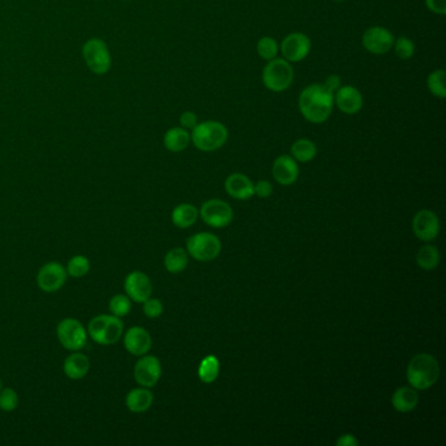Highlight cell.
I'll use <instances>...</instances> for the list:
<instances>
[{
  "instance_id": "cell-1",
  "label": "cell",
  "mask_w": 446,
  "mask_h": 446,
  "mask_svg": "<svg viewBox=\"0 0 446 446\" xmlns=\"http://www.w3.org/2000/svg\"><path fill=\"white\" fill-rule=\"evenodd\" d=\"M298 109L306 121L312 124H323L332 113L334 94L321 84H312L301 92Z\"/></svg>"
},
{
  "instance_id": "cell-2",
  "label": "cell",
  "mask_w": 446,
  "mask_h": 446,
  "mask_svg": "<svg viewBox=\"0 0 446 446\" xmlns=\"http://www.w3.org/2000/svg\"><path fill=\"white\" fill-rule=\"evenodd\" d=\"M440 366L435 356L418 354L407 366V381L415 390L430 388L437 382Z\"/></svg>"
},
{
  "instance_id": "cell-3",
  "label": "cell",
  "mask_w": 446,
  "mask_h": 446,
  "mask_svg": "<svg viewBox=\"0 0 446 446\" xmlns=\"http://www.w3.org/2000/svg\"><path fill=\"white\" fill-rule=\"evenodd\" d=\"M228 129L222 122L207 121L192 129L190 138L195 148L203 152H214L223 147L228 141Z\"/></svg>"
},
{
  "instance_id": "cell-4",
  "label": "cell",
  "mask_w": 446,
  "mask_h": 446,
  "mask_svg": "<svg viewBox=\"0 0 446 446\" xmlns=\"http://www.w3.org/2000/svg\"><path fill=\"white\" fill-rule=\"evenodd\" d=\"M87 332L97 344L111 346L122 338L124 322L114 314H99L89 321Z\"/></svg>"
},
{
  "instance_id": "cell-5",
  "label": "cell",
  "mask_w": 446,
  "mask_h": 446,
  "mask_svg": "<svg viewBox=\"0 0 446 446\" xmlns=\"http://www.w3.org/2000/svg\"><path fill=\"white\" fill-rule=\"evenodd\" d=\"M295 77L293 67L284 58H275L268 60V65L263 68L262 80L266 88L273 92H283L288 89Z\"/></svg>"
},
{
  "instance_id": "cell-6",
  "label": "cell",
  "mask_w": 446,
  "mask_h": 446,
  "mask_svg": "<svg viewBox=\"0 0 446 446\" xmlns=\"http://www.w3.org/2000/svg\"><path fill=\"white\" fill-rule=\"evenodd\" d=\"M222 242L212 233H198L187 240V253L199 262H210L219 256Z\"/></svg>"
},
{
  "instance_id": "cell-7",
  "label": "cell",
  "mask_w": 446,
  "mask_h": 446,
  "mask_svg": "<svg viewBox=\"0 0 446 446\" xmlns=\"http://www.w3.org/2000/svg\"><path fill=\"white\" fill-rule=\"evenodd\" d=\"M59 343L68 351H80L87 344L88 332L83 323L75 318H65L57 327Z\"/></svg>"
},
{
  "instance_id": "cell-8",
  "label": "cell",
  "mask_w": 446,
  "mask_h": 446,
  "mask_svg": "<svg viewBox=\"0 0 446 446\" xmlns=\"http://www.w3.org/2000/svg\"><path fill=\"white\" fill-rule=\"evenodd\" d=\"M83 57L92 72L104 75L111 67V57L107 43L99 38H92L83 46Z\"/></svg>"
},
{
  "instance_id": "cell-9",
  "label": "cell",
  "mask_w": 446,
  "mask_h": 446,
  "mask_svg": "<svg viewBox=\"0 0 446 446\" xmlns=\"http://www.w3.org/2000/svg\"><path fill=\"white\" fill-rule=\"evenodd\" d=\"M200 217L214 228H224L233 220L232 207L222 199H210L200 208Z\"/></svg>"
},
{
  "instance_id": "cell-10",
  "label": "cell",
  "mask_w": 446,
  "mask_h": 446,
  "mask_svg": "<svg viewBox=\"0 0 446 446\" xmlns=\"http://www.w3.org/2000/svg\"><path fill=\"white\" fill-rule=\"evenodd\" d=\"M67 276L68 273L65 266L60 265L58 262H49L42 266L37 273V284L43 292L54 293L65 285Z\"/></svg>"
},
{
  "instance_id": "cell-11",
  "label": "cell",
  "mask_w": 446,
  "mask_h": 446,
  "mask_svg": "<svg viewBox=\"0 0 446 446\" xmlns=\"http://www.w3.org/2000/svg\"><path fill=\"white\" fill-rule=\"evenodd\" d=\"M161 363L156 356L143 355L134 366L135 381L143 388H153L161 379Z\"/></svg>"
},
{
  "instance_id": "cell-12",
  "label": "cell",
  "mask_w": 446,
  "mask_h": 446,
  "mask_svg": "<svg viewBox=\"0 0 446 446\" xmlns=\"http://www.w3.org/2000/svg\"><path fill=\"white\" fill-rule=\"evenodd\" d=\"M394 36L384 26H372L363 34V46L369 53L384 55L393 49Z\"/></svg>"
},
{
  "instance_id": "cell-13",
  "label": "cell",
  "mask_w": 446,
  "mask_h": 446,
  "mask_svg": "<svg viewBox=\"0 0 446 446\" xmlns=\"http://www.w3.org/2000/svg\"><path fill=\"white\" fill-rule=\"evenodd\" d=\"M312 49L310 38L304 33H290L283 40L281 45L283 58L290 63L301 62L305 59Z\"/></svg>"
},
{
  "instance_id": "cell-14",
  "label": "cell",
  "mask_w": 446,
  "mask_h": 446,
  "mask_svg": "<svg viewBox=\"0 0 446 446\" xmlns=\"http://www.w3.org/2000/svg\"><path fill=\"white\" fill-rule=\"evenodd\" d=\"M413 231L419 240L430 242L440 233V220L435 212L430 210L419 211L413 220Z\"/></svg>"
},
{
  "instance_id": "cell-15",
  "label": "cell",
  "mask_w": 446,
  "mask_h": 446,
  "mask_svg": "<svg viewBox=\"0 0 446 446\" xmlns=\"http://www.w3.org/2000/svg\"><path fill=\"white\" fill-rule=\"evenodd\" d=\"M124 290L133 301L143 304L152 295V283L146 273L133 271L124 279Z\"/></svg>"
},
{
  "instance_id": "cell-16",
  "label": "cell",
  "mask_w": 446,
  "mask_h": 446,
  "mask_svg": "<svg viewBox=\"0 0 446 446\" xmlns=\"http://www.w3.org/2000/svg\"><path fill=\"white\" fill-rule=\"evenodd\" d=\"M334 104L342 113L352 116L363 109V96L355 87L344 85L334 93Z\"/></svg>"
},
{
  "instance_id": "cell-17",
  "label": "cell",
  "mask_w": 446,
  "mask_h": 446,
  "mask_svg": "<svg viewBox=\"0 0 446 446\" xmlns=\"http://www.w3.org/2000/svg\"><path fill=\"white\" fill-rule=\"evenodd\" d=\"M124 348L134 356L147 355L152 347V338L148 331L141 326L129 329L124 337Z\"/></svg>"
},
{
  "instance_id": "cell-18",
  "label": "cell",
  "mask_w": 446,
  "mask_h": 446,
  "mask_svg": "<svg viewBox=\"0 0 446 446\" xmlns=\"http://www.w3.org/2000/svg\"><path fill=\"white\" fill-rule=\"evenodd\" d=\"M298 174H300V169H298V161L293 157L283 155L273 161V178L283 186L293 185L298 181Z\"/></svg>"
},
{
  "instance_id": "cell-19",
  "label": "cell",
  "mask_w": 446,
  "mask_h": 446,
  "mask_svg": "<svg viewBox=\"0 0 446 446\" xmlns=\"http://www.w3.org/2000/svg\"><path fill=\"white\" fill-rule=\"evenodd\" d=\"M225 190L232 198L246 200L254 195V183L245 174L233 173L225 181Z\"/></svg>"
},
{
  "instance_id": "cell-20",
  "label": "cell",
  "mask_w": 446,
  "mask_h": 446,
  "mask_svg": "<svg viewBox=\"0 0 446 446\" xmlns=\"http://www.w3.org/2000/svg\"><path fill=\"white\" fill-rule=\"evenodd\" d=\"M89 369H91V361L88 356L77 351L67 356L63 364V371L70 380H82L88 374Z\"/></svg>"
},
{
  "instance_id": "cell-21",
  "label": "cell",
  "mask_w": 446,
  "mask_h": 446,
  "mask_svg": "<svg viewBox=\"0 0 446 446\" xmlns=\"http://www.w3.org/2000/svg\"><path fill=\"white\" fill-rule=\"evenodd\" d=\"M153 403V394L148 388H138L131 390L126 397V406L131 413H146Z\"/></svg>"
},
{
  "instance_id": "cell-22",
  "label": "cell",
  "mask_w": 446,
  "mask_h": 446,
  "mask_svg": "<svg viewBox=\"0 0 446 446\" xmlns=\"http://www.w3.org/2000/svg\"><path fill=\"white\" fill-rule=\"evenodd\" d=\"M418 402H419V397H418L416 390L413 388H406V386L398 388L391 398V405L399 413H411L416 408Z\"/></svg>"
},
{
  "instance_id": "cell-23",
  "label": "cell",
  "mask_w": 446,
  "mask_h": 446,
  "mask_svg": "<svg viewBox=\"0 0 446 446\" xmlns=\"http://www.w3.org/2000/svg\"><path fill=\"white\" fill-rule=\"evenodd\" d=\"M190 134L182 127H173L168 130L164 136V146L170 152H182L190 144Z\"/></svg>"
},
{
  "instance_id": "cell-24",
  "label": "cell",
  "mask_w": 446,
  "mask_h": 446,
  "mask_svg": "<svg viewBox=\"0 0 446 446\" xmlns=\"http://www.w3.org/2000/svg\"><path fill=\"white\" fill-rule=\"evenodd\" d=\"M198 219V210L189 203L178 205L172 212V222L175 227L185 229L190 228Z\"/></svg>"
},
{
  "instance_id": "cell-25",
  "label": "cell",
  "mask_w": 446,
  "mask_h": 446,
  "mask_svg": "<svg viewBox=\"0 0 446 446\" xmlns=\"http://www.w3.org/2000/svg\"><path fill=\"white\" fill-rule=\"evenodd\" d=\"M189 263V256L187 253L181 248H174L168 251L164 258V265L165 268L172 273H180L187 267Z\"/></svg>"
},
{
  "instance_id": "cell-26",
  "label": "cell",
  "mask_w": 446,
  "mask_h": 446,
  "mask_svg": "<svg viewBox=\"0 0 446 446\" xmlns=\"http://www.w3.org/2000/svg\"><path fill=\"white\" fill-rule=\"evenodd\" d=\"M292 157L300 163H309L317 155V147L313 141L309 139H298L292 144L290 148Z\"/></svg>"
},
{
  "instance_id": "cell-27",
  "label": "cell",
  "mask_w": 446,
  "mask_h": 446,
  "mask_svg": "<svg viewBox=\"0 0 446 446\" xmlns=\"http://www.w3.org/2000/svg\"><path fill=\"white\" fill-rule=\"evenodd\" d=\"M416 262L425 271H432L437 267L440 263V251L436 246L425 245L419 249L416 254Z\"/></svg>"
},
{
  "instance_id": "cell-28",
  "label": "cell",
  "mask_w": 446,
  "mask_h": 446,
  "mask_svg": "<svg viewBox=\"0 0 446 446\" xmlns=\"http://www.w3.org/2000/svg\"><path fill=\"white\" fill-rule=\"evenodd\" d=\"M220 371V363L216 356H207L199 365L198 374L200 381L205 384H211L217 379Z\"/></svg>"
},
{
  "instance_id": "cell-29",
  "label": "cell",
  "mask_w": 446,
  "mask_h": 446,
  "mask_svg": "<svg viewBox=\"0 0 446 446\" xmlns=\"http://www.w3.org/2000/svg\"><path fill=\"white\" fill-rule=\"evenodd\" d=\"M66 270L70 276H72L75 279H80L89 273L91 262L87 256H75L68 261Z\"/></svg>"
},
{
  "instance_id": "cell-30",
  "label": "cell",
  "mask_w": 446,
  "mask_h": 446,
  "mask_svg": "<svg viewBox=\"0 0 446 446\" xmlns=\"http://www.w3.org/2000/svg\"><path fill=\"white\" fill-rule=\"evenodd\" d=\"M445 75L444 70H436L428 76V80H427L428 89L437 99L446 97Z\"/></svg>"
},
{
  "instance_id": "cell-31",
  "label": "cell",
  "mask_w": 446,
  "mask_h": 446,
  "mask_svg": "<svg viewBox=\"0 0 446 446\" xmlns=\"http://www.w3.org/2000/svg\"><path fill=\"white\" fill-rule=\"evenodd\" d=\"M109 309L111 314L122 318L131 312V298L127 295H116L109 303Z\"/></svg>"
},
{
  "instance_id": "cell-32",
  "label": "cell",
  "mask_w": 446,
  "mask_h": 446,
  "mask_svg": "<svg viewBox=\"0 0 446 446\" xmlns=\"http://www.w3.org/2000/svg\"><path fill=\"white\" fill-rule=\"evenodd\" d=\"M256 51L261 58L271 60L276 58L278 51H279V45L273 37H263L256 43Z\"/></svg>"
},
{
  "instance_id": "cell-33",
  "label": "cell",
  "mask_w": 446,
  "mask_h": 446,
  "mask_svg": "<svg viewBox=\"0 0 446 446\" xmlns=\"http://www.w3.org/2000/svg\"><path fill=\"white\" fill-rule=\"evenodd\" d=\"M18 406V396L13 388H7L0 390V410L11 413L16 410Z\"/></svg>"
},
{
  "instance_id": "cell-34",
  "label": "cell",
  "mask_w": 446,
  "mask_h": 446,
  "mask_svg": "<svg viewBox=\"0 0 446 446\" xmlns=\"http://www.w3.org/2000/svg\"><path fill=\"white\" fill-rule=\"evenodd\" d=\"M394 50L398 58L410 59L415 53V45L413 42L407 37H399L397 41H394Z\"/></svg>"
},
{
  "instance_id": "cell-35",
  "label": "cell",
  "mask_w": 446,
  "mask_h": 446,
  "mask_svg": "<svg viewBox=\"0 0 446 446\" xmlns=\"http://www.w3.org/2000/svg\"><path fill=\"white\" fill-rule=\"evenodd\" d=\"M143 312L149 318H157L164 312V305L160 300L149 298L143 303Z\"/></svg>"
},
{
  "instance_id": "cell-36",
  "label": "cell",
  "mask_w": 446,
  "mask_h": 446,
  "mask_svg": "<svg viewBox=\"0 0 446 446\" xmlns=\"http://www.w3.org/2000/svg\"><path fill=\"white\" fill-rule=\"evenodd\" d=\"M273 191V185L268 181H259L254 185V195H258L259 198H268Z\"/></svg>"
},
{
  "instance_id": "cell-37",
  "label": "cell",
  "mask_w": 446,
  "mask_h": 446,
  "mask_svg": "<svg viewBox=\"0 0 446 446\" xmlns=\"http://www.w3.org/2000/svg\"><path fill=\"white\" fill-rule=\"evenodd\" d=\"M180 124H181L182 129H191L192 130L198 124V116L195 113L187 110V111L182 113Z\"/></svg>"
},
{
  "instance_id": "cell-38",
  "label": "cell",
  "mask_w": 446,
  "mask_h": 446,
  "mask_svg": "<svg viewBox=\"0 0 446 446\" xmlns=\"http://www.w3.org/2000/svg\"><path fill=\"white\" fill-rule=\"evenodd\" d=\"M427 7L436 15H446V0H425Z\"/></svg>"
},
{
  "instance_id": "cell-39",
  "label": "cell",
  "mask_w": 446,
  "mask_h": 446,
  "mask_svg": "<svg viewBox=\"0 0 446 446\" xmlns=\"http://www.w3.org/2000/svg\"><path fill=\"white\" fill-rule=\"evenodd\" d=\"M323 87L334 94V93L338 91L339 88L342 87V80H340V77H339L338 75H330V76L325 80Z\"/></svg>"
},
{
  "instance_id": "cell-40",
  "label": "cell",
  "mask_w": 446,
  "mask_h": 446,
  "mask_svg": "<svg viewBox=\"0 0 446 446\" xmlns=\"http://www.w3.org/2000/svg\"><path fill=\"white\" fill-rule=\"evenodd\" d=\"M337 445L338 446H357L359 445V441L355 436L352 435H343L337 440Z\"/></svg>"
},
{
  "instance_id": "cell-41",
  "label": "cell",
  "mask_w": 446,
  "mask_h": 446,
  "mask_svg": "<svg viewBox=\"0 0 446 446\" xmlns=\"http://www.w3.org/2000/svg\"><path fill=\"white\" fill-rule=\"evenodd\" d=\"M0 390H1V380H0Z\"/></svg>"
},
{
  "instance_id": "cell-42",
  "label": "cell",
  "mask_w": 446,
  "mask_h": 446,
  "mask_svg": "<svg viewBox=\"0 0 446 446\" xmlns=\"http://www.w3.org/2000/svg\"><path fill=\"white\" fill-rule=\"evenodd\" d=\"M335 1H344V0H335Z\"/></svg>"
}]
</instances>
